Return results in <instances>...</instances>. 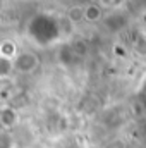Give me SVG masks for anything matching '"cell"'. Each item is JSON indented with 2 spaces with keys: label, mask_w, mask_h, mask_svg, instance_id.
Listing matches in <instances>:
<instances>
[{
  "label": "cell",
  "mask_w": 146,
  "mask_h": 148,
  "mask_svg": "<svg viewBox=\"0 0 146 148\" xmlns=\"http://www.w3.org/2000/svg\"><path fill=\"white\" fill-rule=\"evenodd\" d=\"M16 122H17V115L12 109H3L2 110V124H3V127H12V126H16Z\"/></svg>",
  "instance_id": "obj_5"
},
{
  "label": "cell",
  "mask_w": 146,
  "mask_h": 148,
  "mask_svg": "<svg viewBox=\"0 0 146 148\" xmlns=\"http://www.w3.org/2000/svg\"><path fill=\"white\" fill-rule=\"evenodd\" d=\"M122 3H124V0H100V5L102 7H110V9L120 7Z\"/></svg>",
  "instance_id": "obj_6"
},
{
  "label": "cell",
  "mask_w": 146,
  "mask_h": 148,
  "mask_svg": "<svg viewBox=\"0 0 146 148\" xmlns=\"http://www.w3.org/2000/svg\"><path fill=\"white\" fill-rule=\"evenodd\" d=\"M40 67V59L33 52H21L16 57V71L19 73H33Z\"/></svg>",
  "instance_id": "obj_1"
},
{
  "label": "cell",
  "mask_w": 146,
  "mask_h": 148,
  "mask_svg": "<svg viewBox=\"0 0 146 148\" xmlns=\"http://www.w3.org/2000/svg\"><path fill=\"white\" fill-rule=\"evenodd\" d=\"M17 55H19V53H17V47H16V43H14V41H10V40L2 41V45H0V57L16 60V57H17Z\"/></svg>",
  "instance_id": "obj_4"
},
{
  "label": "cell",
  "mask_w": 146,
  "mask_h": 148,
  "mask_svg": "<svg viewBox=\"0 0 146 148\" xmlns=\"http://www.w3.org/2000/svg\"><path fill=\"white\" fill-rule=\"evenodd\" d=\"M65 17L69 19L71 24H79L83 21H86V14H84V7L83 5H72L67 9Z\"/></svg>",
  "instance_id": "obj_2"
},
{
  "label": "cell",
  "mask_w": 146,
  "mask_h": 148,
  "mask_svg": "<svg viewBox=\"0 0 146 148\" xmlns=\"http://www.w3.org/2000/svg\"><path fill=\"white\" fill-rule=\"evenodd\" d=\"M84 14H86L88 23H98L103 17V9H102V5L88 3V5H84Z\"/></svg>",
  "instance_id": "obj_3"
}]
</instances>
